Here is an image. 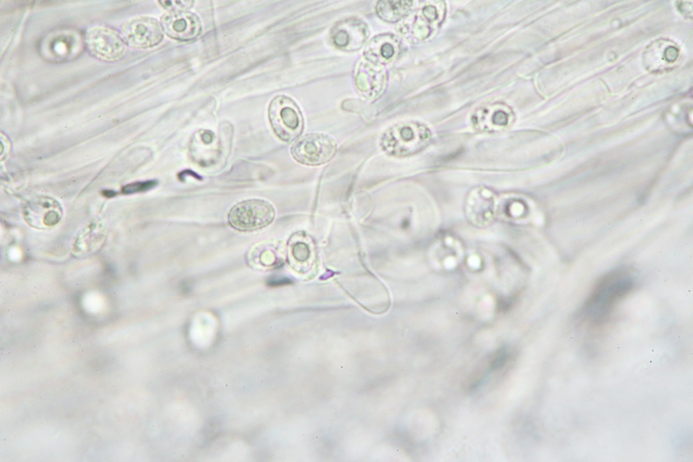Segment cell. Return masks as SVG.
I'll list each match as a JSON object with an SVG mask.
<instances>
[{
	"label": "cell",
	"instance_id": "16",
	"mask_svg": "<svg viewBox=\"0 0 693 462\" xmlns=\"http://www.w3.org/2000/svg\"><path fill=\"white\" fill-rule=\"evenodd\" d=\"M115 194H116V193H115L114 191H110V190H106V191H103V195H104L105 196H106V197H108V198H110V197H112V196H115Z\"/></svg>",
	"mask_w": 693,
	"mask_h": 462
},
{
	"label": "cell",
	"instance_id": "10",
	"mask_svg": "<svg viewBox=\"0 0 693 462\" xmlns=\"http://www.w3.org/2000/svg\"><path fill=\"white\" fill-rule=\"evenodd\" d=\"M400 43L391 33H383L371 38L365 46L364 57L366 60L381 66L393 62L398 55Z\"/></svg>",
	"mask_w": 693,
	"mask_h": 462
},
{
	"label": "cell",
	"instance_id": "15",
	"mask_svg": "<svg viewBox=\"0 0 693 462\" xmlns=\"http://www.w3.org/2000/svg\"><path fill=\"white\" fill-rule=\"evenodd\" d=\"M506 360L507 359L505 357H500L491 363L490 369H491V370L498 369L505 363Z\"/></svg>",
	"mask_w": 693,
	"mask_h": 462
},
{
	"label": "cell",
	"instance_id": "11",
	"mask_svg": "<svg viewBox=\"0 0 693 462\" xmlns=\"http://www.w3.org/2000/svg\"><path fill=\"white\" fill-rule=\"evenodd\" d=\"M412 3L409 1H379L376 6V11L381 19L393 23L409 12Z\"/></svg>",
	"mask_w": 693,
	"mask_h": 462
},
{
	"label": "cell",
	"instance_id": "4",
	"mask_svg": "<svg viewBox=\"0 0 693 462\" xmlns=\"http://www.w3.org/2000/svg\"><path fill=\"white\" fill-rule=\"evenodd\" d=\"M336 152L335 140L320 132H311L299 137L290 148L294 160L308 166L324 164L333 159Z\"/></svg>",
	"mask_w": 693,
	"mask_h": 462
},
{
	"label": "cell",
	"instance_id": "12",
	"mask_svg": "<svg viewBox=\"0 0 693 462\" xmlns=\"http://www.w3.org/2000/svg\"><path fill=\"white\" fill-rule=\"evenodd\" d=\"M156 184L154 180L133 182L123 187L121 191L123 194L143 192L152 188Z\"/></svg>",
	"mask_w": 693,
	"mask_h": 462
},
{
	"label": "cell",
	"instance_id": "5",
	"mask_svg": "<svg viewBox=\"0 0 693 462\" xmlns=\"http://www.w3.org/2000/svg\"><path fill=\"white\" fill-rule=\"evenodd\" d=\"M85 42L93 57L106 62L121 59L128 50V45L120 33L105 26L90 28L86 33Z\"/></svg>",
	"mask_w": 693,
	"mask_h": 462
},
{
	"label": "cell",
	"instance_id": "14",
	"mask_svg": "<svg viewBox=\"0 0 693 462\" xmlns=\"http://www.w3.org/2000/svg\"><path fill=\"white\" fill-rule=\"evenodd\" d=\"M160 5L168 11L187 10L193 6V1H159Z\"/></svg>",
	"mask_w": 693,
	"mask_h": 462
},
{
	"label": "cell",
	"instance_id": "2",
	"mask_svg": "<svg viewBox=\"0 0 693 462\" xmlns=\"http://www.w3.org/2000/svg\"><path fill=\"white\" fill-rule=\"evenodd\" d=\"M268 118L274 134L284 142L290 143L302 133V114L289 96L279 95L272 99L268 107Z\"/></svg>",
	"mask_w": 693,
	"mask_h": 462
},
{
	"label": "cell",
	"instance_id": "6",
	"mask_svg": "<svg viewBox=\"0 0 693 462\" xmlns=\"http://www.w3.org/2000/svg\"><path fill=\"white\" fill-rule=\"evenodd\" d=\"M120 35L128 46L148 49L158 45L164 38L160 23L154 17L139 16L125 22Z\"/></svg>",
	"mask_w": 693,
	"mask_h": 462
},
{
	"label": "cell",
	"instance_id": "3",
	"mask_svg": "<svg viewBox=\"0 0 693 462\" xmlns=\"http://www.w3.org/2000/svg\"><path fill=\"white\" fill-rule=\"evenodd\" d=\"M275 209L267 200L252 198L234 205L228 213L229 225L239 231H254L269 225L274 219Z\"/></svg>",
	"mask_w": 693,
	"mask_h": 462
},
{
	"label": "cell",
	"instance_id": "13",
	"mask_svg": "<svg viewBox=\"0 0 693 462\" xmlns=\"http://www.w3.org/2000/svg\"><path fill=\"white\" fill-rule=\"evenodd\" d=\"M291 254L298 261H305L310 255L308 246L302 241L293 243L290 246Z\"/></svg>",
	"mask_w": 693,
	"mask_h": 462
},
{
	"label": "cell",
	"instance_id": "9",
	"mask_svg": "<svg viewBox=\"0 0 693 462\" xmlns=\"http://www.w3.org/2000/svg\"><path fill=\"white\" fill-rule=\"evenodd\" d=\"M387 74L383 66L367 60L361 62L356 70L355 85L360 96L367 101L378 99L385 89Z\"/></svg>",
	"mask_w": 693,
	"mask_h": 462
},
{
	"label": "cell",
	"instance_id": "8",
	"mask_svg": "<svg viewBox=\"0 0 693 462\" xmlns=\"http://www.w3.org/2000/svg\"><path fill=\"white\" fill-rule=\"evenodd\" d=\"M369 36L367 24L354 17L339 21L330 31V40L335 48L348 52L360 49Z\"/></svg>",
	"mask_w": 693,
	"mask_h": 462
},
{
	"label": "cell",
	"instance_id": "7",
	"mask_svg": "<svg viewBox=\"0 0 693 462\" xmlns=\"http://www.w3.org/2000/svg\"><path fill=\"white\" fill-rule=\"evenodd\" d=\"M163 32L169 37L186 42L195 39L202 31L198 15L188 10L168 11L160 18Z\"/></svg>",
	"mask_w": 693,
	"mask_h": 462
},
{
	"label": "cell",
	"instance_id": "1",
	"mask_svg": "<svg viewBox=\"0 0 693 462\" xmlns=\"http://www.w3.org/2000/svg\"><path fill=\"white\" fill-rule=\"evenodd\" d=\"M430 132L417 121H404L389 127L381 135L380 146L387 154L403 157L422 151L428 144Z\"/></svg>",
	"mask_w": 693,
	"mask_h": 462
}]
</instances>
